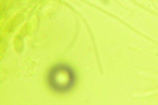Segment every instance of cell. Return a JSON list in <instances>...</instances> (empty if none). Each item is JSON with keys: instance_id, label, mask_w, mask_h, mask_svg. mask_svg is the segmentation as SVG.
<instances>
[{"instance_id": "obj_1", "label": "cell", "mask_w": 158, "mask_h": 105, "mask_svg": "<svg viewBox=\"0 0 158 105\" xmlns=\"http://www.w3.org/2000/svg\"><path fill=\"white\" fill-rule=\"evenodd\" d=\"M45 83L49 91L59 96L71 93L78 84V71L67 62H57L48 68Z\"/></svg>"}]
</instances>
